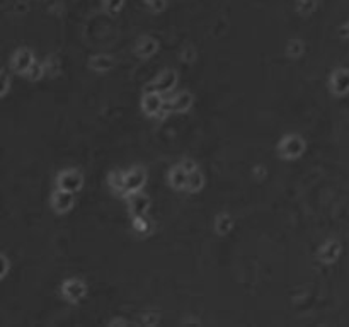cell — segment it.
I'll return each instance as SVG.
<instances>
[{"label":"cell","mask_w":349,"mask_h":327,"mask_svg":"<svg viewBox=\"0 0 349 327\" xmlns=\"http://www.w3.org/2000/svg\"><path fill=\"white\" fill-rule=\"evenodd\" d=\"M141 111L145 116L148 118H167V95L160 94V92L153 91H145V94L141 95Z\"/></svg>","instance_id":"6da1fadb"},{"label":"cell","mask_w":349,"mask_h":327,"mask_svg":"<svg viewBox=\"0 0 349 327\" xmlns=\"http://www.w3.org/2000/svg\"><path fill=\"white\" fill-rule=\"evenodd\" d=\"M278 155L285 160H297L300 159L306 150L305 138L298 133H290L279 140L278 143Z\"/></svg>","instance_id":"7a4b0ae2"},{"label":"cell","mask_w":349,"mask_h":327,"mask_svg":"<svg viewBox=\"0 0 349 327\" xmlns=\"http://www.w3.org/2000/svg\"><path fill=\"white\" fill-rule=\"evenodd\" d=\"M147 184V171L140 165H135L131 169H126L123 172V194L121 196H130L133 193H140Z\"/></svg>","instance_id":"3957f363"},{"label":"cell","mask_w":349,"mask_h":327,"mask_svg":"<svg viewBox=\"0 0 349 327\" xmlns=\"http://www.w3.org/2000/svg\"><path fill=\"white\" fill-rule=\"evenodd\" d=\"M177 82H179L177 72H175L174 68H166V70L160 72V74L148 84L145 91H153V92H160V94L164 95H169L174 92Z\"/></svg>","instance_id":"277c9868"},{"label":"cell","mask_w":349,"mask_h":327,"mask_svg":"<svg viewBox=\"0 0 349 327\" xmlns=\"http://www.w3.org/2000/svg\"><path fill=\"white\" fill-rule=\"evenodd\" d=\"M56 187L77 194L84 187V174L77 169H65L56 176Z\"/></svg>","instance_id":"5b68a950"},{"label":"cell","mask_w":349,"mask_h":327,"mask_svg":"<svg viewBox=\"0 0 349 327\" xmlns=\"http://www.w3.org/2000/svg\"><path fill=\"white\" fill-rule=\"evenodd\" d=\"M194 95L189 91H177L167 95V111L169 114H184L193 107Z\"/></svg>","instance_id":"8992f818"},{"label":"cell","mask_w":349,"mask_h":327,"mask_svg":"<svg viewBox=\"0 0 349 327\" xmlns=\"http://www.w3.org/2000/svg\"><path fill=\"white\" fill-rule=\"evenodd\" d=\"M61 297L70 303H79L86 298L87 295V284L80 278H68L61 283Z\"/></svg>","instance_id":"52a82bcc"},{"label":"cell","mask_w":349,"mask_h":327,"mask_svg":"<svg viewBox=\"0 0 349 327\" xmlns=\"http://www.w3.org/2000/svg\"><path fill=\"white\" fill-rule=\"evenodd\" d=\"M34 61H36V58H34V53L31 51V49L19 48L17 51H14V55L10 56V61H9L10 72L26 77V74L29 72V68L34 65Z\"/></svg>","instance_id":"ba28073f"},{"label":"cell","mask_w":349,"mask_h":327,"mask_svg":"<svg viewBox=\"0 0 349 327\" xmlns=\"http://www.w3.org/2000/svg\"><path fill=\"white\" fill-rule=\"evenodd\" d=\"M126 205H128V211L131 215V218H138V217H147L148 211H150V198L147 194L140 193H133L130 196H126Z\"/></svg>","instance_id":"9c48e42d"},{"label":"cell","mask_w":349,"mask_h":327,"mask_svg":"<svg viewBox=\"0 0 349 327\" xmlns=\"http://www.w3.org/2000/svg\"><path fill=\"white\" fill-rule=\"evenodd\" d=\"M75 205V194L74 193H68V191H63V189H58L56 187L51 194V208L55 213L58 215H65L68 213Z\"/></svg>","instance_id":"30bf717a"},{"label":"cell","mask_w":349,"mask_h":327,"mask_svg":"<svg viewBox=\"0 0 349 327\" xmlns=\"http://www.w3.org/2000/svg\"><path fill=\"white\" fill-rule=\"evenodd\" d=\"M329 89L334 95H346L349 92V70L336 68L329 77Z\"/></svg>","instance_id":"8fae6325"},{"label":"cell","mask_w":349,"mask_h":327,"mask_svg":"<svg viewBox=\"0 0 349 327\" xmlns=\"http://www.w3.org/2000/svg\"><path fill=\"white\" fill-rule=\"evenodd\" d=\"M341 252H343V247L337 240H327L319 247L317 251V261L322 264H334L337 259H339Z\"/></svg>","instance_id":"7c38bea8"},{"label":"cell","mask_w":349,"mask_h":327,"mask_svg":"<svg viewBox=\"0 0 349 327\" xmlns=\"http://www.w3.org/2000/svg\"><path fill=\"white\" fill-rule=\"evenodd\" d=\"M157 51H159V41L153 40V38H150V36L140 38L136 46H135V55L141 60L152 58Z\"/></svg>","instance_id":"4fadbf2b"},{"label":"cell","mask_w":349,"mask_h":327,"mask_svg":"<svg viewBox=\"0 0 349 327\" xmlns=\"http://www.w3.org/2000/svg\"><path fill=\"white\" fill-rule=\"evenodd\" d=\"M187 178H189V174L184 171L181 164L172 165L171 171H169V174H167L169 184H171V187L172 189H175V191H186Z\"/></svg>","instance_id":"5bb4252c"},{"label":"cell","mask_w":349,"mask_h":327,"mask_svg":"<svg viewBox=\"0 0 349 327\" xmlns=\"http://www.w3.org/2000/svg\"><path fill=\"white\" fill-rule=\"evenodd\" d=\"M89 68L92 72H97V74H106V72L113 70L114 67V58L111 55H94L89 58Z\"/></svg>","instance_id":"9a60e30c"},{"label":"cell","mask_w":349,"mask_h":327,"mask_svg":"<svg viewBox=\"0 0 349 327\" xmlns=\"http://www.w3.org/2000/svg\"><path fill=\"white\" fill-rule=\"evenodd\" d=\"M217 235H228L233 229V218L232 215L228 213H220L215 218V225H213Z\"/></svg>","instance_id":"2e32d148"},{"label":"cell","mask_w":349,"mask_h":327,"mask_svg":"<svg viewBox=\"0 0 349 327\" xmlns=\"http://www.w3.org/2000/svg\"><path fill=\"white\" fill-rule=\"evenodd\" d=\"M206 178L205 172L201 169H196L194 172H191L189 178H187V184H186V193H199V191L205 187Z\"/></svg>","instance_id":"e0dca14e"},{"label":"cell","mask_w":349,"mask_h":327,"mask_svg":"<svg viewBox=\"0 0 349 327\" xmlns=\"http://www.w3.org/2000/svg\"><path fill=\"white\" fill-rule=\"evenodd\" d=\"M131 225H133V230L141 237H147L152 234L153 230V225L152 222L148 220L147 217H138V218H131Z\"/></svg>","instance_id":"ac0fdd59"},{"label":"cell","mask_w":349,"mask_h":327,"mask_svg":"<svg viewBox=\"0 0 349 327\" xmlns=\"http://www.w3.org/2000/svg\"><path fill=\"white\" fill-rule=\"evenodd\" d=\"M123 172L121 169H114L109 176H107V183H109V187L113 189V193L116 194H123Z\"/></svg>","instance_id":"d6986e66"},{"label":"cell","mask_w":349,"mask_h":327,"mask_svg":"<svg viewBox=\"0 0 349 327\" xmlns=\"http://www.w3.org/2000/svg\"><path fill=\"white\" fill-rule=\"evenodd\" d=\"M44 68H46V75L49 77H56L60 74L61 70V63H60V58L55 55H49L48 58L44 60Z\"/></svg>","instance_id":"ffe728a7"},{"label":"cell","mask_w":349,"mask_h":327,"mask_svg":"<svg viewBox=\"0 0 349 327\" xmlns=\"http://www.w3.org/2000/svg\"><path fill=\"white\" fill-rule=\"evenodd\" d=\"M46 75V68H44V61H34V65L29 68V72L26 74V79H29L31 82H36V80H41Z\"/></svg>","instance_id":"44dd1931"},{"label":"cell","mask_w":349,"mask_h":327,"mask_svg":"<svg viewBox=\"0 0 349 327\" xmlns=\"http://www.w3.org/2000/svg\"><path fill=\"white\" fill-rule=\"evenodd\" d=\"M286 55L293 60L300 58V56L304 55V41H300V40L288 41V45H286Z\"/></svg>","instance_id":"7402d4cb"},{"label":"cell","mask_w":349,"mask_h":327,"mask_svg":"<svg viewBox=\"0 0 349 327\" xmlns=\"http://www.w3.org/2000/svg\"><path fill=\"white\" fill-rule=\"evenodd\" d=\"M315 5H317V2L315 0H298V5H297V9H298V12L300 14H310L313 9H315Z\"/></svg>","instance_id":"603a6c76"},{"label":"cell","mask_w":349,"mask_h":327,"mask_svg":"<svg viewBox=\"0 0 349 327\" xmlns=\"http://www.w3.org/2000/svg\"><path fill=\"white\" fill-rule=\"evenodd\" d=\"M123 3H125V0H104V9L107 12H118V10L123 7Z\"/></svg>","instance_id":"cb8c5ba5"},{"label":"cell","mask_w":349,"mask_h":327,"mask_svg":"<svg viewBox=\"0 0 349 327\" xmlns=\"http://www.w3.org/2000/svg\"><path fill=\"white\" fill-rule=\"evenodd\" d=\"M181 60L186 61V63H193V61L196 60V51H194V48L186 46V48L182 49V53H181Z\"/></svg>","instance_id":"d4e9b609"},{"label":"cell","mask_w":349,"mask_h":327,"mask_svg":"<svg viewBox=\"0 0 349 327\" xmlns=\"http://www.w3.org/2000/svg\"><path fill=\"white\" fill-rule=\"evenodd\" d=\"M9 89H10V75H9V72H7V68H5V70L2 72V91H0V95L5 97Z\"/></svg>","instance_id":"484cf974"},{"label":"cell","mask_w":349,"mask_h":327,"mask_svg":"<svg viewBox=\"0 0 349 327\" xmlns=\"http://www.w3.org/2000/svg\"><path fill=\"white\" fill-rule=\"evenodd\" d=\"M179 164L182 165V169L187 172V174H191V172H194V171H196V169H199V167H198V164L194 162V160H191V159H184V160H181V162H179Z\"/></svg>","instance_id":"4316f807"},{"label":"cell","mask_w":349,"mask_h":327,"mask_svg":"<svg viewBox=\"0 0 349 327\" xmlns=\"http://www.w3.org/2000/svg\"><path fill=\"white\" fill-rule=\"evenodd\" d=\"M0 263H2V273H0V278H7V275H9V268H10V263H9V257L5 256V254H2L0 256Z\"/></svg>","instance_id":"83f0119b"},{"label":"cell","mask_w":349,"mask_h":327,"mask_svg":"<svg viewBox=\"0 0 349 327\" xmlns=\"http://www.w3.org/2000/svg\"><path fill=\"white\" fill-rule=\"evenodd\" d=\"M111 326H128V322L126 321H113V322H109Z\"/></svg>","instance_id":"f1b7e54d"}]
</instances>
